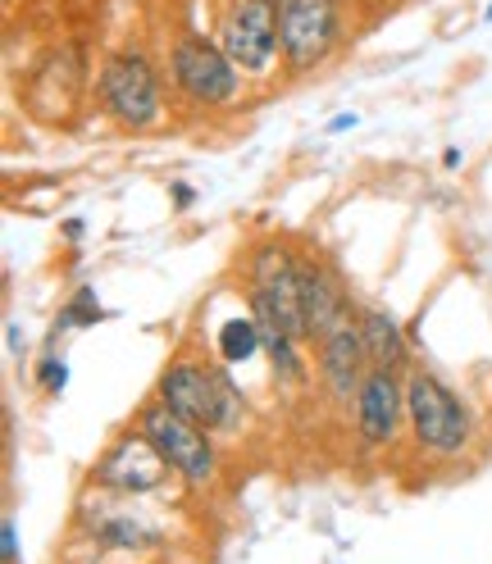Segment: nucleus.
<instances>
[{"label": "nucleus", "instance_id": "9", "mask_svg": "<svg viewBox=\"0 0 492 564\" xmlns=\"http://www.w3.org/2000/svg\"><path fill=\"white\" fill-rule=\"evenodd\" d=\"M402 410H406V387L397 382V373L370 369L365 382H361V392H356V429H361V437L370 446L393 442Z\"/></svg>", "mask_w": 492, "mask_h": 564}, {"label": "nucleus", "instance_id": "17", "mask_svg": "<svg viewBox=\"0 0 492 564\" xmlns=\"http://www.w3.org/2000/svg\"><path fill=\"white\" fill-rule=\"evenodd\" d=\"M0 546H6V564H19V528H14V519H6V528H0Z\"/></svg>", "mask_w": 492, "mask_h": 564}, {"label": "nucleus", "instance_id": "7", "mask_svg": "<svg viewBox=\"0 0 492 564\" xmlns=\"http://www.w3.org/2000/svg\"><path fill=\"white\" fill-rule=\"evenodd\" d=\"M220 46L242 74H265L278 51V0H237L220 28Z\"/></svg>", "mask_w": 492, "mask_h": 564}, {"label": "nucleus", "instance_id": "2", "mask_svg": "<svg viewBox=\"0 0 492 564\" xmlns=\"http://www.w3.org/2000/svg\"><path fill=\"white\" fill-rule=\"evenodd\" d=\"M406 414H410V433L425 451L451 455L470 442V414L461 397L434 373H410L406 378Z\"/></svg>", "mask_w": 492, "mask_h": 564}, {"label": "nucleus", "instance_id": "11", "mask_svg": "<svg viewBox=\"0 0 492 564\" xmlns=\"http://www.w3.org/2000/svg\"><path fill=\"white\" fill-rule=\"evenodd\" d=\"M301 282V310H306V337H329L338 324L351 319L346 292L338 288V278L324 264H297Z\"/></svg>", "mask_w": 492, "mask_h": 564}, {"label": "nucleus", "instance_id": "8", "mask_svg": "<svg viewBox=\"0 0 492 564\" xmlns=\"http://www.w3.org/2000/svg\"><path fill=\"white\" fill-rule=\"evenodd\" d=\"M164 474H169V460L156 451V442L147 433H132V437L115 442L96 465V482L115 487V491H128V497L156 491L164 482Z\"/></svg>", "mask_w": 492, "mask_h": 564}, {"label": "nucleus", "instance_id": "19", "mask_svg": "<svg viewBox=\"0 0 492 564\" xmlns=\"http://www.w3.org/2000/svg\"><path fill=\"white\" fill-rule=\"evenodd\" d=\"M488 19H492V6H488Z\"/></svg>", "mask_w": 492, "mask_h": 564}, {"label": "nucleus", "instance_id": "3", "mask_svg": "<svg viewBox=\"0 0 492 564\" xmlns=\"http://www.w3.org/2000/svg\"><path fill=\"white\" fill-rule=\"evenodd\" d=\"M338 46V0H278V51L292 74H310Z\"/></svg>", "mask_w": 492, "mask_h": 564}, {"label": "nucleus", "instance_id": "13", "mask_svg": "<svg viewBox=\"0 0 492 564\" xmlns=\"http://www.w3.org/2000/svg\"><path fill=\"white\" fill-rule=\"evenodd\" d=\"M361 337H365V350H370V365L374 369H388V373H397V369H406V360H410V346H406V333L397 328V319L388 310H361Z\"/></svg>", "mask_w": 492, "mask_h": 564}, {"label": "nucleus", "instance_id": "4", "mask_svg": "<svg viewBox=\"0 0 492 564\" xmlns=\"http://www.w3.org/2000/svg\"><path fill=\"white\" fill-rule=\"evenodd\" d=\"M100 100L119 123L151 128L160 119V78L142 51H119L100 68Z\"/></svg>", "mask_w": 492, "mask_h": 564}, {"label": "nucleus", "instance_id": "15", "mask_svg": "<svg viewBox=\"0 0 492 564\" xmlns=\"http://www.w3.org/2000/svg\"><path fill=\"white\" fill-rule=\"evenodd\" d=\"M74 319H78V324H96V319H100V305H96V292H92V288H83V292L74 296V305L64 310V324H74Z\"/></svg>", "mask_w": 492, "mask_h": 564}, {"label": "nucleus", "instance_id": "1", "mask_svg": "<svg viewBox=\"0 0 492 564\" xmlns=\"http://www.w3.org/2000/svg\"><path fill=\"white\" fill-rule=\"evenodd\" d=\"M160 401L169 410H179L183 419H192L196 429H205V433L233 429L237 414H242V401H237V392L228 387V378L220 369H201L192 360H179L173 369H164Z\"/></svg>", "mask_w": 492, "mask_h": 564}, {"label": "nucleus", "instance_id": "5", "mask_svg": "<svg viewBox=\"0 0 492 564\" xmlns=\"http://www.w3.org/2000/svg\"><path fill=\"white\" fill-rule=\"evenodd\" d=\"M169 74H173V83H179V91L196 105H224V100L237 96V64L228 59L224 46L196 37V32L173 42Z\"/></svg>", "mask_w": 492, "mask_h": 564}, {"label": "nucleus", "instance_id": "12", "mask_svg": "<svg viewBox=\"0 0 492 564\" xmlns=\"http://www.w3.org/2000/svg\"><path fill=\"white\" fill-rule=\"evenodd\" d=\"M87 528H92V538L100 546H110V551H147V546H160V528H151L147 519H137V514H124L115 506H96L87 514Z\"/></svg>", "mask_w": 492, "mask_h": 564}, {"label": "nucleus", "instance_id": "10", "mask_svg": "<svg viewBox=\"0 0 492 564\" xmlns=\"http://www.w3.org/2000/svg\"><path fill=\"white\" fill-rule=\"evenodd\" d=\"M365 365H370V350H365V337H361V324H338L329 337H320V369H324V382L338 401H351L361 392L365 382Z\"/></svg>", "mask_w": 492, "mask_h": 564}, {"label": "nucleus", "instance_id": "16", "mask_svg": "<svg viewBox=\"0 0 492 564\" xmlns=\"http://www.w3.org/2000/svg\"><path fill=\"white\" fill-rule=\"evenodd\" d=\"M64 382H68V369H64V360H46L42 365V387H46V392H64Z\"/></svg>", "mask_w": 492, "mask_h": 564}, {"label": "nucleus", "instance_id": "18", "mask_svg": "<svg viewBox=\"0 0 492 564\" xmlns=\"http://www.w3.org/2000/svg\"><path fill=\"white\" fill-rule=\"evenodd\" d=\"M346 128H356V115H338V119L329 123V132H346Z\"/></svg>", "mask_w": 492, "mask_h": 564}, {"label": "nucleus", "instance_id": "6", "mask_svg": "<svg viewBox=\"0 0 492 564\" xmlns=\"http://www.w3.org/2000/svg\"><path fill=\"white\" fill-rule=\"evenodd\" d=\"M142 433L156 442V451L169 460V469H179L192 482H205L215 474V446H210L205 429H196L192 419H183L179 410H169L164 401L142 410Z\"/></svg>", "mask_w": 492, "mask_h": 564}, {"label": "nucleus", "instance_id": "14", "mask_svg": "<svg viewBox=\"0 0 492 564\" xmlns=\"http://www.w3.org/2000/svg\"><path fill=\"white\" fill-rule=\"evenodd\" d=\"M256 350H265V333L256 319H228L220 328V356L228 365H242V360H252Z\"/></svg>", "mask_w": 492, "mask_h": 564}]
</instances>
